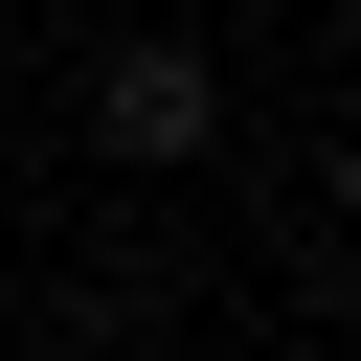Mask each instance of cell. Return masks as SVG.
Returning a JSON list of instances; mask_svg holds the SVG:
<instances>
[{
    "label": "cell",
    "instance_id": "cell-1",
    "mask_svg": "<svg viewBox=\"0 0 361 361\" xmlns=\"http://www.w3.org/2000/svg\"><path fill=\"white\" fill-rule=\"evenodd\" d=\"M90 135H113V158H203V135H226V68H203V45H113V68H90Z\"/></svg>",
    "mask_w": 361,
    "mask_h": 361
},
{
    "label": "cell",
    "instance_id": "cell-2",
    "mask_svg": "<svg viewBox=\"0 0 361 361\" xmlns=\"http://www.w3.org/2000/svg\"><path fill=\"white\" fill-rule=\"evenodd\" d=\"M0 23H23V0H0Z\"/></svg>",
    "mask_w": 361,
    "mask_h": 361
}]
</instances>
